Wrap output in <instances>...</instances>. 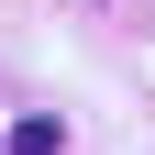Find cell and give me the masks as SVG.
<instances>
[{
	"label": "cell",
	"instance_id": "obj_1",
	"mask_svg": "<svg viewBox=\"0 0 155 155\" xmlns=\"http://www.w3.org/2000/svg\"><path fill=\"white\" fill-rule=\"evenodd\" d=\"M11 155H67V133H55L45 111H33V122H11Z\"/></svg>",
	"mask_w": 155,
	"mask_h": 155
}]
</instances>
